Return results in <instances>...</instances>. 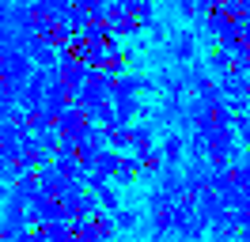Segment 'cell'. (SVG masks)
Returning a JSON list of instances; mask_svg holds the SVG:
<instances>
[{
    "label": "cell",
    "mask_w": 250,
    "mask_h": 242,
    "mask_svg": "<svg viewBox=\"0 0 250 242\" xmlns=\"http://www.w3.org/2000/svg\"><path fill=\"white\" fill-rule=\"evenodd\" d=\"M220 212H224V201H220L216 193H205L201 197V216H205V220H216Z\"/></svg>",
    "instance_id": "1"
},
{
    "label": "cell",
    "mask_w": 250,
    "mask_h": 242,
    "mask_svg": "<svg viewBox=\"0 0 250 242\" xmlns=\"http://www.w3.org/2000/svg\"><path fill=\"white\" fill-rule=\"evenodd\" d=\"M118 223H122V227H133V223H137V216H133V212H122V216H118Z\"/></svg>",
    "instance_id": "2"
},
{
    "label": "cell",
    "mask_w": 250,
    "mask_h": 242,
    "mask_svg": "<svg viewBox=\"0 0 250 242\" xmlns=\"http://www.w3.org/2000/svg\"><path fill=\"white\" fill-rule=\"evenodd\" d=\"M239 242H250V227H239Z\"/></svg>",
    "instance_id": "3"
}]
</instances>
